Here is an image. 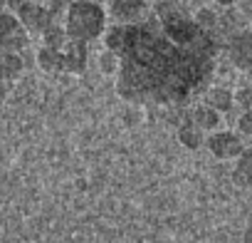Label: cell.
<instances>
[{
  "label": "cell",
  "instance_id": "obj_17",
  "mask_svg": "<svg viewBox=\"0 0 252 243\" xmlns=\"http://www.w3.org/2000/svg\"><path fill=\"white\" fill-rule=\"evenodd\" d=\"M242 0H215V5L218 8H235V5H240Z\"/></svg>",
  "mask_w": 252,
  "mask_h": 243
},
{
  "label": "cell",
  "instance_id": "obj_15",
  "mask_svg": "<svg viewBox=\"0 0 252 243\" xmlns=\"http://www.w3.org/2000/svg\"><path fill=\"white\" fill-rule=\"evenodd\" d=\"M237 132L242 137H252V109H245L237 117Z\"/></svg>",
  "mask_w": 252,
  "mask_h": 243
},
{
  "label": "cell",
  "instance_id": "obj_9",
  "mask_svg": "<svg viewBox=\"0 0 252 243\" xmlns=\"http://www.w3.org/2000/svg\"><path fill=\"white\" fill-rule=\"evenodd\" d=\"M37 65L45 72H50V75L67 72V52H64V47H47V45H42L37 50Z\"/></svg>",
  "mask_w": 252,
  "mask_h": 243
},
{
  "label": "cell",
  "instance_id": "obj_20",
  "mask_svg": "<svg viewBox=\"0 0 252 243\" xmlns=\"http://www.w3.org/2000/svg\"><path fill=\"white\" fill-rule=\"evenodd\" d=\"M5 92H8V82H0V104L5 99Z\"/></svg>",
  "mask_w": 252,
  "mask_h": 243
},
{
  "label": "cell",
  "instance_id": "obj_12",
  "mask_svg": "<svg viewBox=\"0 0 252 243\" xmlns=\"http://www.w3.org/2000/svg\"><path fill=\"white\" fill-rule=\"evenodd\" d=\"M178 142L186 149H200V147H205V132L198 129L193 122L183 114V122H181V127H178Z\"/></svg>",
  "mask_w": 252,
  "mask_h": 243
},
{
  "label": "cell",
  "instance_id": "obj_22",
  "mask_svg": "<svg viewBox=\"0 0 252 243\" xmlns=\"http://www.w3.org/2000/svg\"><path fill=\"white\" fill-rule=\"evenodd\" d=\"M5 5H8V0H0V10H3Z\"/></svg>",
  "mask_w": 252,
  "mask_h": 243
},
{
  "label": "cell",
  "instance_id": "obj_13",
  "mask_svg": "<svg viewBox=\"0 0 252 243\" xmlns=\"http://www.w3.org/2000/svg\"><path fill=\"white\" fill-rule=\"evenodd\" d=\"M25 62L20 57V52H5L0 50V82H13L15 77H20Z\"/></svg>",
  "mask_w": 252,
  "mask_h": 243
},
{
  "label": "cell",
  "instance_id": "obj_19",
  "mask_svg": "<svg viewBox=\"0 0 252 243\" xmlns=\"http://www.w3.org/2000/svg\"><path fill=\"white\" fill-rule=\"evenodd\" d=\"M242 243H252V226L245 228V233H242Z\"/></svg>",
  "mask_w": 252,
  "mask_h": 243
},
{
  "label": "cell",
  "instance_id": "obj_14",
  "mask_svg": "<svg viewBox=\"0 0 252 243\" xmlns=\"http://www.w3.org/2000/svg\"><path fill=\"white\" fill-rule=\"evenodd\" d=\"M235 107H240L242 112L252 109V84H242L235 89Z\"/></svg>",
  "mask_w": 252,
  "mask_h": 243
},
{
  "label": "cell",
  "instance_id": "obj_18",
  "mask_svg": "<svg viewBox=\"0 0 252 243\" xmlns=\"http://www.w3.org/2000/svg\"><path fill=\"white\" fill-rule=\"evenodd\" d=\"M242 15H247V18H252V0H242Z\"/></svg>",
  "mask_w": 252,
  "mask_h": 243
},
{
  "label": "cell",
  "instance_id": "obj_8",
  "mask_svg": "<svg viewBox=\"0 0 252 243\" xmlns=\"http://www.w3.org/2000/svg\"><path fill=\"white\" fill-rule=\"evenodd\" d=\"M193 124L198 127V129H203L205 134H210V132H215V129H220V122H222V114L220 112H215L213 107H208V104H198V107H193L188 114H186Z\"/></svg>",
  "mask_w": 252,
  "mask_h": 243
},
{
  "label": "cell",
  "instance_id": "obj_7",
  "mask_svg": "<svg viewBox=\"0 0 252 243\" xmlns=\"http://www.w3.org/2000/svg\"><path fill=\"white\" fill-rule=\"evenodd\" d=\"M104 10L114 23H139L151 15L149 0H104Z\"/></svg>",
  "mask_w": 252,
  "mask_h": 243
},
{
  "label": "cell",
  "instance_id": "obj_10",
  "mask_svg": "<svg viewBox=\"0 0 252 243\" xmlns=\"http://www.w3.org/2000/svg\"><path fill=\"white\" fill-rule=\"evenodd\" d=\"M203 104L213 107L220 114H225V112H230L235 107V92L227 89V87H208L203 92Z\"/></svg>",
  "mask_w": 252,
  "mask_h": 243
},
{
  "label": "cell",
  "instance_id": "obj_2",
  "mask_svg": "<svg viewBox=\"0 0 252 243\" xmlns=\"http://www.w3.org/2000/svg\"><path fill=\"white\" fill-rule=\"evenodd\" d=\"M106 20L109 15L96 0H72L64 13V33L69 40L89 45L104 35Z\"/></svg>",
  "mask_w": 252,
  "mask_h": 243
},
{
  "label": "cell",
  "instance_id": "obj_3",
  "mask_svg": "<svg viewBox=\"0 0 252 243\" xmlns=\"http://www.w3.org/2000/svg\"><path fill=\"white\" fill-rule=\"evenodd\" d=\"M30 45V33L20 23V18L10 10H0V50L5 52H23Z\"/></svg>",
  "mask_w": 252,
  "mask_h": 243
},
{
  "label": "cell",
  "instance_id": "obj_1",
  "mask_svg": "<svg viewBox=\"0 0 252 243\" xmlns=\"http://www.w3.org/2000/svg\"><path fill=\"white\" fill-rule=\"evenodd\" d=\"M104 47L119 57L116 92L144 107H183L208 89L215 57L176 45L154 15L139 23H114Z\"/></svg>",
  "mask_w": 252,
  "mask_h": 243
},
{
  "label": "cell",
  "instance_id": "obj_4",
  "mask_svg": "<svg viewBox=\"0 0 252 243\" xmlns=\"http://www.w3.org/2000/svg\"><path fill=\"white\" fill-rule=\"evenodd\" d=\"M13 13L20 18V23L28 28L30 35H40V38H42V33L50 25L60 23V18H55L50 13V8L42 5V3H37V0H25V3H20V5L13 8Z\"/></svg>",
  "mask_w": 252,
  "mask_h": 243
},
{
  "label": "cell",
  "instance_id": "obj_5",
  "mask_svg": "<svg viewBox=\"0 0 252 243\" xmlns=\"http://www.w3.org/2000/svg\"><path fill=\"white\" fill-rule=\"evenodd\" d=\"M225 52L227 60L245 75H252V30L250 28H240L235 30L227 40H225Z\"/></svg>",
  "mask_w": 252,
  "mask_h": 243
},
{
  "label": "cell",
  "instance_id": "obj_6",
  "mask_svg": "<svg viewBox=\"0 0 252 243\" xmlns=\"http://www.w3.org/2000/svg\"><path fill=\"white\" fill-rule=\"evenodd\" d=\"M205 147L208 152L220 159V162H230V159H237L245 149V142H242V134L240 132H230V129H215L205 137Z\"/></svg>",
  "mask_w": 252,
  "mask_h": 243
},
{
  "label": "cell",
  "instance_id": "obj_21",
  "mask_svg": "<svg viewBox=\"0 0 252 243\" xmlns=\"http://www.w3.org/2000/svg\"><path fill=\"white\" fill-rule=\"evenodd\" d=\"M20 3H25V0H8V5H10V8H15V5H20Z\"/></svg>",
  "mask_w": 252,
  "mask_h": 243
},
{
  "label": "cell",
  "instance_id": "obj_23",
  "mask_svg": "<svg viewBox=\"0 0 252 243\" xmlns=\"http://www.w3.org/2000/svg\"><path fill=\"white\" fill-rule=\"evenodd\" d=\"M183 3H188V0H183Z\"/></svg>",
  "mask_w": 252,
  "mask_h": 243
},
{
  "label": "cell",
  "instance_id": "obj_11",
  "mask_svg": "<svg viewBox=\"0 0 252 243\" xmlns=\"http://www.w3.org/2000/svg\"><path fill=\"white\" fill-rule=\"evenodd\" d=\"M232 184L240 186V189H250V186H252V147H245L242 154L235 159Z\"/></svg>",
  "mask_w": 252,
  "mask_h": 243
},
{
  "label": "cell",
  "instance_id": "obj_16",
  "mask_svg": "<svg viewBox=\"0 0 252 243\" xmlns=\"http://www.w3.org/2000/svg\"><path fill=\"white\" fill-rule=\"evenodd\" d=\"M69 3H72V0H50L47 8H50V13H52L55 18H64V13H67Z\"/></svg>",
  "mask_w": 252,
  "mask_h": 243
}]
</instances>
